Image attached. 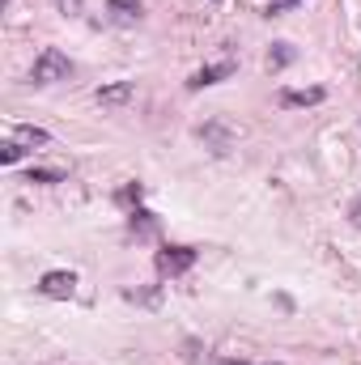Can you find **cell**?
Returning a JSON list of instances; mask_svg holds the SVG:
<instances>
[{"label":"cell","instance_id":"cell-2","mask_svg":"<svg viewBox=\"0 0 361 365\" xmlns=\"http://www.w3.org/2000/svg\"><path fill=\"white\" fill-rule=\"evenodd\" d=\"M153 264H158L162 276H183V272L195 268V251H191V247H162Z\"/></svg>","mask_w":361,"mask_h":365},{"label":"cell","instance_id":"cell-9","mask_svg":"<svg viewBox=\"0 0 361 365\" xmlns=\"http://www.w3.org/2000/svg\"><path fill=\"white\" fill-rule=\"evenodd\" d=\"M13 140L30 153V149H39V145H47L51 140V132H43V128H34V123H21V128H13Z\"/></svg>","mask_w":361,"mask_h":365},{"label":"cell","instance_id":"cell-7","mask_svg":"<svg viewBox=\"0 0 361 365\" xmlns=\"http://www.w3.org/2000/svg\"><path fill=\"white\" fill-rule=\"evenodd\" d=\"M200 140H204L213 153H225V149L234 145V132H230L225 123H204V128H200Z\"/></svg>","mask_w":361,"mask_h":365},{"label":"cell","instance_id":"cell-6","mask_svg":"<svg viewBox=\"0 0 361 365\" xmlns=\"http://www.w3.org/2000/svg\"><path fill=\"white\" fill-rule=\"evenodd\" d=\"M106 13L115 26H136L145 17V4L141 0H106Z\"/></svg>","mask_w":361,"mask_h":365},{"label":"cell","instance_id":"cell-11","mask_svg":"<svg viewBox=\"0 0 361 365\" xmlns=\"http://www.w3.org/2000/svg\"><path fill=\"white\" fill-rule=\"evenodd\" d=\"M315 102H323V90H319V86H310V90H285V93H280V106H315Z\"/></svg>","mask_w":361,"mask_h":365},{"label":"cell","instance_id":"cell-18","mask_svg":"<svg viewBox=\"0 0 361 365\" xmlns=\"http://www.w3.org/2000/svg\"><path fill=\"white\" fill-rule=\"evenodd\" d=\"M221 365H247V361L243 357H230V361H221Z\"/></svg>","mask_w":361,"mask_h":365},{"label":"cell","instance_id":"cell-1","mask_svg":"<svg viewBox=\"0 0 361 365\" xmlns=\"http://www.w3.org/2000/svg\"><path fill=\"white\" fill-rule=\"evenodd\" d=\"M68 73H73V60H68L60 47H47V51L34 60L30 81H34V86H56V81H68Z\"/></svg>","mask_w":361,"mask_h":365},{"label":"cell","instance_id":"cell-3","mask_svg":"<svg viewBox=\"0 0 361 365\" xmlns=\"http://www.w3.org/2000/svg\"><path fill=\"white\" fill-rule=\"evenodd\" d=\"M234 60H221V64H204V68H195L191 77H187V90H208V86H217V81H225V77H234Z\"/></svg>","mask_w":361,"mask_h":365},{"label":"cell","instance_id":"cell-13","mask_svg":"<svg viewBox=\"0 0 361 365\" xmlns=\"http://www.w3.org/2000/svg\"><path fill=\"white\" fill-rule=\"evenodd\" d=\"M21 153H26V149H21V145H17V140H13V136H9V140H4V145H0V162H4V166H13V162H17V158H21Z\"/></svg>","mask_w":361,"mask_h":365},{"label":"cell","instance_id":"cell-16","mask_svg":"<svg viewBox=\"0 0 361 365\" xmlns=\"http://www.w3.org/2000/svg\"><path fill=\"white\" fill-rule=\"evenodd\" d=\"M56 9L68 13V17H77V13H81V0H56Z\"/></svg>","mask_w":361,"mask_h":365},{"label":"cell","instance_id":"cell-4","mask_svg":"<svg viewBox=\"0 0 361 365\" xmlns=\"http://www.w3.org/2000/svg\"><path fill=\"white\" fill-rule=\"evenodd\" d=\"M39 293L43 297H73L77 293V276L73 272H47L39 280Z\"/></svg>","mask_w":361,"mask_h":365},{"label":"cell","instance_id":"cell-12","mask_svg":"<svg viewBox=\"0 0 361 365\" xmlns=\"http://www.w3.org/2000/svg\"><path fill=\"white\" fill-rule=\"evenodd\" d=\"M141 195H145L141 182H123V187L115 191V204H119V208H141Z\"/></svg>","mask_w":361,"mask_h":365},{"label":"cell","instance_id":"cell-8","mask_svg":"<svg viewBox=\"0 0 361 365\" xmlns=\"http://www.w3.org/2000/svg\"><path fill=\"white\" fill-rule=\"evenodd\" d=\"M128 230H132V238H153L158 234V217L149 208H132L128 212Z\"/></svg>","mask_w":361,"mask_h":365},{"label":"cell","instance_id":"cell-19","mask_svg":"<svg viewBox=\"0 0 361 365\" xmlns=\"http://www.w3.org/2000/svg\"><path fill=\"white\" fill-rule=\"evenodd\" d=\"M264 365H280V361H264Z\"/></svg>","mask_w":361,"mask_h":365},{"label":"cell","instance_id":"cell-17","mask_svg":"<svg viewBox=\"0 0 361 365\" xmlns=\"http://www.w3.org/2000/svg\"><path fill=\"white\" fill-rule=\"evenodd\" d=\"M349 221H353V225H357V230H361V195H357V200H353V208H349Z\"/></svg>","mask_w":361,"mask_h":365},{"label":"cell","instance_id":"cell-10","mask_svg":"<svg viewBox=\"0 0 361 365\" xmlns=\"http://www.w3.org/2000/svg\"><path fill=\"white\" fill-rule=\"evenodd\" d=\"M293 60H298L293 43H272V51H268V73H285Z\"/></svg>","mask_w":361,"mask_h":365},{"label":"cell","instance_id":"cell-5","mask_svg":"<svg viewBox=\"0 0 361 365\" xmlns=\"http://www.w3.org/2000/svg\"><path fill=\"white\" fill-rule=\"evenodd\" d=\"M132 81H111V86H98V90H93V102H98V106H128V102H132Z\"/></svg>","mask_w":361,"mask_h":365},{"label":"cell","instance_id":"cell-14","mask_svg":"<svg viewBox=\"0 0 361 365\" xmlns=\"http://www.w3.org/2000/svg\"><path fill=\"white\" fill-rule=\"evenodd\" d=\"M158 297H162V289H141V293L132 289L128 293V302H141V306H158Z\"/></svg>","mask_w":361,"mask_h":365},{"label":"cell","instance_id":"cell-15","mask_svg":"<svg viewBox=\"0 0 361 365\" xmlns=\"http://www.w3.org/2000/svg\"><path fill=\"white\" fill-rule=\"evenodd\" d=\"M26 182H43V187H47V182H64V175H60V170H30Z\"/></svg>","mask_w":361,"mask_h":365}]
</instances>
